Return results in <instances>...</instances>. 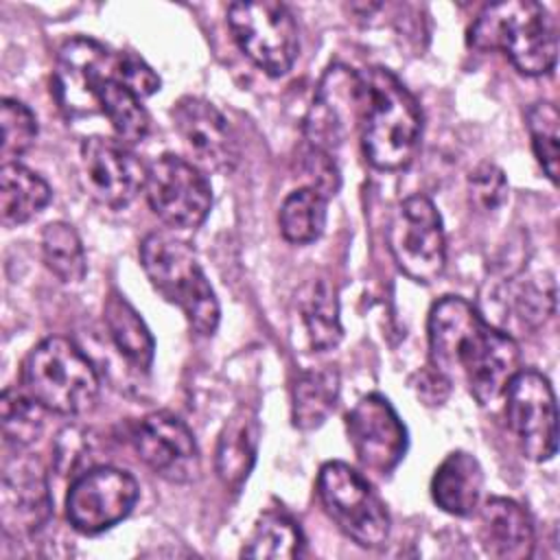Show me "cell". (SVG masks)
I'll list each match as a JSON object with an SVG mask.
<instances>
[{"label":"cell","instance_id":"cell-23","mask_svg":"<svg viewBox=\"0 0 560 560\" xmlns=\"http://www.w3.org/2000/svg\"><path fill=\"white\" fill-rule=\"evenodd\" d=\"M105 328L118 348V352L131 363L136 370H149L155 354V341L138 315V311L120 295L112 291L103 306Z\"/></svg>","mask_w":560,"mask_h":560},{"label":"cell","instance_id":"cell-29","mask_svg":"<svg viewBox=\"0 0 560 560\" xmlns=\"http://www.w3.org/2000/svg\"><path fill=\"white\" fill-rule=\"evenodd\" d=\"M42 258L63 284L81 282L88 271L83 243L66 221H52L42 230Z\"/></svg>","mask_w":560,"mask_h":560},{"label":"cell","instance_id":"cell-5","mask_svg":"<svg viewBox=\"0 0 560 560\" xmlns=\"http://www.w3.org/2000/svg\"><path fill=\"white\" fill-rule=\"evenodd\" d=\"M24 389L46 409L61 416H79L98 398V376L90 359L66 337L39 341L26 357Z\"/></svg>","mask_w":560,"mask_h":560},{"label":"cell","instance_id":"cell-8","mask_svg":"<svg viewBox=\"0 0 560 560\" xmlns=\"http://www.w3.org/2000/svg\"><path fill=\"white\" fill-rule=\"evenodd\" d=\"M387 245L396 267L420 284L438 280L446 265V241L440 212L424 195L405 197L392 212Z\"/></svg>","mask_w":560,"mask_h":560},{"label":"cell","instance_id":"cell-28","mask_svg":"<svg viewBox=\"0 0 560 560\" xmlns=\"http://www.w3.org/2000/svg\"><path fill=\"white\" fill-rule=\"evenodd\" d=\"M326 203L328 197L313 186L289 192L278 214L282 236L293 245H306L319 238L326 225Z\"/></svg>","mask_w":560,"mask_h":560},{"label":"cell","instance_id":"cell-25","mask_svg":"<svg viewBox=\"0 0 560 560\" xmlns=\"http://www.w3.org/2000/svg\"><path fill=\"white\" fill-rule=\"evenodd\" d=\"M298 308L311 346L319 352L332 350L341 339V322L330 282L324 278L308 280L298 293Z\"/></svg>","mask_w":560,"mask_h":560},{"label":"cell","instance_id":"cell-3","mask_svg":"<svg viewBox=\"0 0 560 560\" xmlns=\"http://www.w3.org/2000/svg\"><path fill=\"white\" fill-rule=\"evenodd\" d=\"M468 46L499 50L518 72L540 77L556 68L558 26L540 2L503 0L479 11L468 28Z\"/></svg>","mask_w":560,"mask_h":560},{"label":"cell","instance_id":"cell-6","mask_svg":"<svg viewBox=\"0 0 560 560\" xmlns=\"http://www.w3.org/2000/svg\"><path fill=\"white\" fill-rule=\"evenodd\" d=\"M326 514L357 545L376 549L389 536V512L370 481L343 462H326L317 475Z\"/></svg>","mask_w":560,"mask_h":560},{"label":"cell","instance_id":"cell-26","mask_svg":"<svg viewBox=\"0 0 560 560\" xmlns=\"http://www.w3.org/2000/svg\"><path fill=\"white\" fill-rule=\"evenodd\" d=\"M98 107L107 116L120 142L136 144V142H142L144 136L149 133L151 118L142 105V98L133 94L125 83H120L116 79V72L101 85Z\"/></svg>","mask_w":560,"mask_h":560},{"label":"cell","instance_id":"cell-12","mask_svg":"<svg viewBox=\"0 0 560 560\" xmlns=\"http://www.w3.org/2000/svg\"><path fill=\"white\" fill-rule=\"evenodd\" d=\"M116 52L92 37L68 39L52 70V96L68 118L101 112L98 90L114 74Z\"/></svg>","mask_w":560,"mask_h":560},{"label":"cell","instance_id":"cell-27","mask_svg":"<svg viewBox=\"0 0 560 560\" xmlns=\"http://www.w3.org/2000/svg\"><path fill=\"white\" fill-rule=\"evenodd\" d=\"M304 536L298 523L282 512H265L243 545V558L291 560L302 556Z\"/></svg>","mask_w":560,"mask_h":560},{"label":"cell","instance_id":"cell-4","mask_svg":"<svg viewBox=\"0 0 560 560\" xmlns=\"http://www.w3.org/2000/svg\"><path fill=\"white\" fill-rule=\"evenodd\" d=\"M140 262L153 289L184 313L197 335H214L219 302L186 241L168 232H149L140 243Z\"/></svg>","mask_w":560,"mask_h":560},{"label":"cell","instance_id":"cell-10","mask_svg":"<svg viewBox=\"0 0 560 560\" xmlns=\"http://www.w3.org/2000/svg\"><path fill=\"white\" fill-rule=\"evenodd\" d=\"M503 396L508 424L523 455L534 462L551 459L558 448V409L547 376L521 368Z\"/></svg>","mask_w":560,"mask_h":560},{"label":"cell","instance_id":"cell-7","mask_svg":"<svg viewBox=\"0 0 560 560\" xmlns=\"http://www.w3.org/2000/svg\"><path fill=\"white\" fill-rule=\"evenodd\" d=\"M228 26L236 46L260 70L280 77L291 70L300 35L291 9L282 2H234L228 7Z\"/></svg>","mask_w":560,"mask_h":560},{"label":"cell","instance_id":"cell-11","mask_svg":"<svg viewBox=\"0 0 560 560\" xmlns=\"http://www.w3.org/2000/svg\"><path fill=\"white\" fill-rule=\"evenodd\" d=\"M138 481L122 468L94 466L74 477L66 497L70 525L88 536L120 523L138 501Z\"/></svg>","mask_w":560,"mask_h":560},{"label":"cell","instance_id":"cell-21","mask_svg":"<svg viewBox=\"0 0 560 560\" xmlns=\"http://www.w3.org/2000/svg\"><path fill=\"white\" fill-rule=\"evenodd\" d=\"M260 424L254 411L238 409L223 427L217 444V475L225 488L238 492L247 481L258 451Z\"/></svg>","mask_w":560,"mask_h":560},{"label":"cell","instance_id":"cell-35","mask_svg":"<svg viewBox=\"0 0 560 560\" xmlns=\"http://www.w3.org/2000/svg\"><path fill=\"white\" fill-rule=\"evenodd\" d=\"M451 381L440 374L435 368L429 365V370H422L418 374V383H416V392L418 396L427 402V405H442L448 398L451 392Z\"/></svg>","mask_w":560,"mask_h":560},{"label":"cell","instance_id":"cell-34","mask_svg":"<svg viewBox=\"0 0 560 560\" xmlns=\"http://www.w3.org/2000/svg\"><path fill=\"white\" fill-rule=\"evenodd\" d=\"M116 79L140 98L160 90V77L133 52H116Z\"/></svg>","mask_w":560,"mask_h":560},{"label":"cell","instance_id":"cell-33","mask_svg":"<svg viewBox=\"0 0 560 560\" xmlns=\"http://www.w3.org/2000/svg\"><path fill=\"white\" fill-rule=\"evenodd\" d=\"M470 203L481 212L497 210L508 197V179L497 164L483 162L468 175Z\"/></svg>","mask_w":560,"mask_h":560},{"label":"cell","instance_id":"cell-22","mask_svg":"<svg viewBox=\"0 0 560 560\" xmlns=\"http://www.w3.org/2000/svg\"><path fill=\"white\" fill-rule=\"evenodd\" d=\"M50 186L35 171L9 162L0 168V217L7 228L31 221L50 201Z\"/></svg>","mask_w":560,"mask_h":560},{"label":"cell","instance_id":"cell-32","mask_svg":"<svg viewBox=\"0 0 560 560\" xmlns=\"http://www.w3.org/2000/svg\"><path fill=\"white\" fill-rule=\"evenodd\" d=\"M0 127H2V142H0L2 164L15 162L20 155H24L33 147L37 138V120L33 112L15 98H2Z\"/></svg>","mask_w":560,"mask_h":560},{"label":"cell","instance_id":"cell-2","mask_svg":"<svg viewBox=\"0 0 560 560\" xmlns=\"http://www.w3.org/2000/svg\"><path fill=\"white\" fill-rule=\"evenodd\" d=\"M359 131L365 160L378 171L407 166L422 133L416 96L387 68L359 72Z\"/></svg>","mask_w":560,"mask_h":560},{"label":"cell","instance_id":"cell-18","mask_svg":"<svg viewBox=\"0 0 560 560\" xmlns=\"http://www.w3.org/2000/svg\"><path fill=\"white\" fill-rule=\"evenodd\" d=\"M52 514V499L44 466L33 455H15L4 462L0 483V518L4 534L31 536Z\"/></svg>","mask_w":560,"mask_h":560},{"label":"cell","instance_id":"cell-14","mask_svg":"<svg viewBox=\"0 0 560 560\" xmlns=\"http://www.w3.org/2000/svg\"><path fill=\"white\" fill-rule=\"evenodd\" d=\"M348 442L363 468L387 475L407 453V429L381 394H368L346 413Z\"/></svg>","mask_w":560,"mask_h":560},{"label":"cell","instance_id":"cell-19","mask_svg":"<svg viewBox=\"0 0 560 560\" xmlns=\"http://www.w3.org/2000/svg\"><path fill=\"white\" fill-rule=\"evenodd\" d=\"M479 538L488 556L523 560L534 551V525L527 510L505 497H490L479 510Z\"/></svg>","mask_w":560,"mask_h":560},{"label":"cell","instance_id":"cell-30","mask_svg":"<svg viewBox=\"0 0 560 560\" xmlns=\"http://www.w3.org/2000/svg\"><path fill=\"white\" fill-rule=\"evenodd\" d=\"M42 405L26 392L7 387L0 400L2 435L7 444L28 446L42 433Z\"/></svg>","mask_w":560,"mask_h":560},{"label":"cell","instance_id":"cell-9","mask_svg":"<svg viewBox=\"0 0 560 560\" xmlns=\"http://www.w3.org/2000/svg\"><path fill=\"white\" fill-rule=\"evenodd\" d=\"M144 195L151 210L177 230L201 225L212 206V188L201 168L173 153H164L151 162Z\"/></svg>","mask_w":560,"mask_h":560},{"label":"cell","instance_id":"cell-13","mask_svg":"<svg viewBox=\"0 0 560 560\" xmlns=\"http://www.w3.org/2000/svg\"><path fill=\"white\" fill-rule=\"evenodd\" d=\"M79 173L85 192L107 208H125L144 188L147 168L120 140L90 136L79 151Z\"/></svg>","mask_w":560,"mask_h":560},{"label":"cell","instance_id":"cell-1","mask_svg":"<svg viewBox=\"0 0 560 560\" xmlns=\"http://www.w3.org/2000/svg\"><path fill=\"white\" fill-rule=\"evenodd\" d=\"M429 361L451 383L462 381L481 405L497 402L521 370V348L459 295H444L429 311Z\"/></svg>","mask_w":560,"mask_h":560},{"label":"cell","instance_id":"cell-31","mask_svg":"<svg viewBox=\"0 0 560 560\" xmlns=\"http://www.w3.org/2000/svg\"><path fill=\"white\" fill-rule=\"evenodd\" d=\"M560 116L553 103L538 101L527 109V131L532 138V149L551 184L558 182L560 164Z\"/></svg>","mask_w":560,"mask_h":560},{"label":"cell","instance_id":"cell-20","mask_svg":"<svg viewBox=\"0 0 560 560\" xmlns=\"http://www.w3.org/2000/svg\"><path fill=\"white\" fill-rule=\"evenodd\" d=\"M483 488V470L475 455L466 451L448 453L431 479L435 505L453 516H468L477 510Z\"/></svg>","mask_w":560,"mask_h":560},{"label":"cell","instance_id":"cell-24","mask_svg":"<svg viewBox=\"0 0 560 560\" xmlns=\"http://www.w3.org/2000/svg\"><path fill=\"white\" fill-rule=\"evenodd\" d=\"M339 398V374L332 368H313L298 376L291 396V418L302 431L317 429L332 413Z\"/></svg>","mask_w":560,"mask_h":560},{"label":"cell","instance_id":"cell-17","mask_svg":"<svg viewBox=\"0 0 560 560\" xmlns=\"http://www.w3.org/2000/svg\"><path fill=\"white\" fill-rule=\"evenodd\" d=\"M171 118L197 166L230 173L238 164L241 149L225 116L206 98L182 96L173 103Z\"/></svg>","mask_w":560,"mask_h":560},{"label":"cell","instance_id":"cell-16","mask_svg":"<svg viewBox=\"0 0 560 560\" xmlns=\"http://www.w3.org/2000/svg\"><path fill=\"white\" fill-rule=\"evenodd\" d=\"M354 125L359 127V72L335 63L317 85L304 118V138L308 149L330 155Z\"/></svg>","mask_w":560,"mask_h":560},{"label":"cell","instance_id":"cell-15","mask_svg":"<svg viewBox=\"0 0 560 560\" xmlns=\"http://www.w3.org/2000/svg\"><path fill=\"white\" fill-rule=\"evenodd\" d=\"M138 457L171 483H190L199 477L201 459L192 431L171 411H153L138 420L131 433Z\"/></svg>","mask_w":560,"mask_h":560}]
</instances>
